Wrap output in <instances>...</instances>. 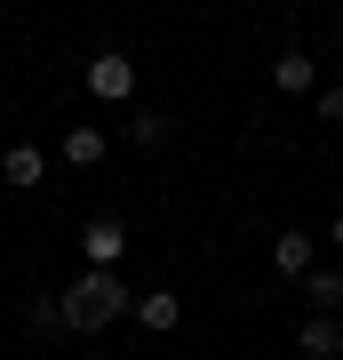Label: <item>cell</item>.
<instances>
[{"instance_id": "7", "label": "cell", "mask_w": 343, "mask_h": 360, "mask_svg": "<svg viewBox=\"0 0 343 360\" xmlns=\"http://www.w3.org/2000/svg\"><path fill=\"white\" fill-rule=\"evenodd\" d=\"M271 272H280V281H304L311 272V240L304 232H280V240H271Z\"/></svg>"}, {"instance_id": "5", "label": "cell", "mask_w": 343, "mask_h": 360, "mask_svg": "<svg viewBox=\"0 0 343 360\" xmlns=\"http://www.w3.org/2000/svg\"><path fill=\"white\" fill-rule=\"evenodd\" d=\"M271 80H280V96H311V89H319L311 56H295V49H280V56H271Z\"/></svg>"}, {"instance_id": "10", "label": "cell", "mask_w": 343, "mask_h": 360, "mask_svg": "<svg viewBox=\"0 0 343 360\" xmlns=\"http://www.w3.org/2000/svg\"><path fill=\"white\" fill-rule=\"evenodd\" d=\"M64 160H72V168H96L104 160V129H64Z\"/></svg>"}, {"instance_id": "9", "label": "cell", "mask_w": 343, "mask_h": 360, "mask_svg": "<svg viewBox=\"0 0 343 360\" xmlns=\"http://www.w3.org/2000/svg\"><path fill=\"white\" fill-rule=\"evenodd\" d=\"M304 304H311V312H335V304H343V272H319V264H311V272H304Z\"/></svg>"}, {"instance_id": "15", "label": "cell", "mask_w": 343, "mask_h": 360, "mask_svg": "<svg viewBox=\"0 0 343 360\" xmlns=\"http://www.w3.org/2000/svg\"><path fill=\"white\" fill-rule=\"evenodd\" d=\"M335 360H343V321H335Z\"/></svg>"}, {"instance_id": "1", "label": "cell", "mask_w": 343, "mask_h": 360, "mask_svg": "<svg viewBox=\"0 0 343 360\" xmlns=\"http://www.w3.org/2000/svg\"><path fill=\"white\" fill-rule=\"evenodd\" d=\"M128 304H136V296H128V281H120V272L88 264L72 288H64V328H72V336H96V328H112Z\"/></svg>"}, {"instance_id": "12", "label": "cell", "mask_w": 343, "mask_h": 360, "mask_svg": "<svg viewBox=\"0 0 343 360\" xmlns=\"http://www.w3.org/2000/svg\"><path fill=\"white\" fill-rule=\"evenodd\" d=\"M25 321H32L40 336H56V328H64V296H32V304H25Z\"/></svg>"}, {"instance_id": "8", "label": "cell", "mask_w": 343, "mask_h": 360, "mask_svg": "<svg viewBox=\"0 0 343 360\" xmlns=\"http://www.w3.org/2000/svg\"><path fill=\"white\" fill-rule=\"evenodd\" d=\"M295 345H304V360H335V312H311L295 328Z\"/></svg>"}, {"instance_id": "2", "label": "cell", "mask_w": 343, "mask_h": 360, "mask_svg": "<svg viewBox=\"0 0 343 360\" xmlns=\"http://www.w3.org/2000/svg\"><path fill=\"white\" fill-rule=\"evenodd\" d=\"M88 96H104V104H128V96H136V65H128L120 49L88 56Z\"/></svg>"}, {"instance_id": "17", "label": "cell", "mask_w": 343, "mask_h": 360, "mask_svg": "<svg viewBox=\"0 0 343 360\" xmlns=\"http://www.w3.org/2000/svg\"><path fill=\"white\" fill-rule=\"evenodd\" d=\"M32 360H48V352H32Z\"/></svg>"}, {"instance_id": "14", "label": "cell", "mask_w": 343, "mask_h": 360, "mask_svg": "<svg viewBox=\"0 0 343 360\" xmlns=\"http://www.w3.org/2000/svg\"><path fill=\"white\" fill-rule=\"evenodd\" d=\"M335 248H343V208H335Z\"/></svg>"}, {"instance_id": "3", "label": "cell", "mask_w": 343, "mask_h": 360, "mask_svg": "<svg viewBox=\"0 0 343 360\" xmlns=\"http://www.w3.org/2000/svg\"><path fill=\"white\" fill-rule=\"evenodd\" d=\"M80 248H88V264H104V272H112V264L128 257V224H120V217H88Z\"/></svg>"}, {"instance_id": "6", "label": "cell", "mask_w": 343, "mask_h": 360, "mask_svg": "<svg viewBox=\"0 0 343 360\" xmlns=\"http://www.w3.org/2000/svg\"><path fill=\"white\" fill-rule=\"evenodd\" d=\"M0 176L8 184H40L48 176V153H40V144H8V153H0Z\"/></svg>"}, {"instance_id": "18", "label": "cell", "mask_w": 343, "mask_h": 360, "mask_svg": "<svg viewBox=\"0 0 343 360\" xmlns=\"http://www.w3.org/2000/svg\"><path fill=\"white\" fill-rule=\"evenodd\" d=\"M335 40H343V25H335Z\"/></svg>"}, {"instance_id": "13", "label": "cell", "mask_w": 343, "mask_h": 360, "mask_svg": "<svg viewBox=\"0 0 343 360\" xmlns=\"http://www.w3.org/2000/svg\"><path fill=\"white\" fill-rule=\"evenodd\" d=\"M311 104H319V120H335V129H343V89H311Z\"/></svg>"}, {"instance_id": "4", "label": "cell", "mask_w": 343, "mask_h": 360, "mask_svg": "<svg viewBox=\"0 0 343 360\" xmlns=\"http://www.w3.org/2000/svg\"><path fill=\"white\" fill-rule=\"evenodd\" d=\"M128 312H136V328H152V336H168V328L184 321V304H176V296H168V288H152V296H136V304H128Z\"/></svg>"}, {"instance_id": "11", "label": "cell", "mask_w": 343, "mask_h": 360, "mask_svg": "<svg viewBox=\"0 0 343 360\" xmlns=\"http://www.w3.org/2000/svg\"><path fill=\"white\" fill-rule=\"evenodd\" d=\"M128 144H136V153H152V144H168V120H160V112H136V120H128Z\"/></svg>"}, {"instance_id": "16", "label": "cell", "mask_w": 343, "mask_h": 360, "mask_svg": "<svg viewBox=\"0 0 343 360\" xmlns=\"http://www.w3.org/2000/svg\"><path fill=\"white\" fill-rule=\"evenodd\" d=\"M280 8H295V0H280Z\"/></svg>"}]
</instances>
